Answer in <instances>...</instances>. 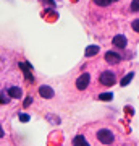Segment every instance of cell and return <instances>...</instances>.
Masks as SVG:
<instances>
[{
	"label": "cell",
	"mask_w": 139,
	"mask_h": 146,
	"mask_svg": "<svg viewBox=\"0 0 139 146\" xmlns=\"http://www.w3.org/2000/svg\"><path fill=\"white\" fill-rule=\"evenodd\" d=\"M120 60H121V55H120V54L113 52V50H108V52H105V62H107V63L117 65V63H120Z\"/></svg>",
	"instance_id": "6"
},
{
	"label": "cell",
	"mask_w": 139,
	"mask_h": 146,
	"mask_svg": "<svg viewBox=\"0 0 139 146\" xmlns=\"http://www.w3.org/2000/svg\"><path fill=\"white\" fill-rule=\"evenodd\" d=\"M8 96L13 98V99H20L21 96H23V91H21V88H18V86H10V88H8Z\"/></svg>",
	"instance_id": "8"
},
{
	"label": "cell",
	"mask_w": 139,
	"mask_h": 146,
	"mask_svg": "<svg viewBox=\"0 0 139 146\" xmlns=\"http://www.w3.org/2000/svg\"><path fill=\"white\" fill-rule=\"evenodd\" d=\"M112 44H113V47H117V49H125V47L128 46V39H126L123 34H117V36H113V39H112Z\"/></svg>",
	"instance_id": "4"
},
{
	"label": "cell",
	"mask_w": 139,
	"mask_h": 146,
	"mask_svg": "<svg viewBox=\"0 0 139 146\" xmlns=\"http://www.w3.org/2000/svg\"><path fill=\"white\" fill-rule=\"evenodd\" d=\"M131 28H133L136 33H139V20H133V21H131Z\"/></svg>",
	"instance_id": "15"
},
{
	"label": "cell",
	"mask_w": 139,
	"mask_h": 146,
	"mask_svg": "<svg viewBox=\"0 0 139 146\" xmlns=\"http://www.w3.org/2000/svg\"><path fill=\"white\" fill-rule=\"evenodd\" d=\"M133 78H134V72H129V73H126L123 78H121V81H120V83H121V86H128V84L131 83V80H133Z\"/></svg>",
	"instance_id": "11"
},
{
	"label": "cell",
	"mask_w": 139,
	"mask_h": 146,
	"mask_svg": "<svg viewBox=\"0 0 139 146\" xmlns=\"http://www.w3.org/2000/svg\"><path fill=\"white\" fill-rule=\"evenodd\" d=\"M112 2H117V0H112Z\"/></svg>",
	"instance_id": "19"
},
{
	"label": "cell",
	"mask_w": 139,
	"mask_h": 146,
	"mask_svg": "<svg viewBox=\"0 0 139 146\" xmlns=\"http://www.w3.org/2000/svg\"><path fill=\"white\" fill-rule=\"evenodd\" d=\"M89 81H91V75L89 73H82L81 76L76 80V88L79 91H84V89L89 86Z\"/></svg>",
	"instance_id": "3"
},
{
	"label": "cell",
	"mask_w": 139,
	"mask_h": 146,
	"mask_svg": "<svg viewBox=\"0 0 139 146\" xmlns=\"http://www.w3.org/2000/svg\"><path fill=\"white\" fill-rule=\"evenodd\" d=\"M92 2L99 7H108L110 3H112V0H92Z\"/></svg>",
	"instance_id": "13"
},
{
	"label": "cell",
	"mask_w": 139,
	"mask_h": 146,
	"mask_svg": "<svg viewBox=\"0 0 139 146\" xmlns=\"http://www.w3.org/2000/svg\"><path fill=\"white\" fill-rule=\"evenodd\" d=\"M10 99H7V96H5V93H2V104H7Z\"/></svg>",
	"instance_id": "18"
},
{
	"label": "cell",
	"mask_w": 139,
	"mask_h": 146,
	"mask_svg": "<svg viewBox=\"0 0 139 146\" xmlns=\"http://www.w3.org/2000/svg\"><path fill=\"white\" fill-rule=\"evenodd\" d=\"M131 10L139 11V0H133V2H131Z\"/></svg>",
	"instance_id": "14"
},
{
	"label": "cell",
	"mask_w": 139,
	"mask_h": 146,
	"mask_svg": "<svg viewBox=\"0 0 139 146\" xmlns=\"http://www.w3.org/2000/svg\"><path fill=\"white\" fill-rule=\"evenodd\" d=\"M73 146H91V145L86 141V138L82 135H78V136L73 138Z\"/></svg>",
	"instance_id": "9"
},
{
	"label": "cell",
	"mask_w": 139,
	"mask_h": 146,
	"mask_svg": "<svg viewBox=\"0 0 139 146\" xmlns=\"http://www.w3.org/2000/svg\"><path fill=\"white\" fill-rule=\"evenodd\" d=\"M18 119H20L21 122H29V115L28 114H20L18 115Z\"/></svg>",
	"instance_id": "16"
},
{
	"label": "cell",
	"mask_w": 139,
	"mask_h": 146,
	"mask_svg": "<svg viewBox=\"0 0 139 146\" xmlns=\"http://www.w3.org/2000/svg\"><path fill=\"white\" fill-rule=\"evenodd\" d=\"M99 50H100L99 46H89L88 49H86V57H94V55H97Z\"/></svg>",
	"instance_id": "10"
},
{
	"label": "cell",
	"mask_w": 139,
	"mask_h": 146,
	"mask_svg": "<svg viewBox=\"0 0 139 146\" xmlns=\"http://www.w3.org/2000/svg\"><path fill=\"white\" fill-rule=\"evenodd\" d=\"M99 81H100V84H103V86H113L115 81H117V76H115V73L112 72V70H105V72L100 73Z\"/></svg>",
	"instance_id": "1"
},
{
	"label": "cell",
	"mask_w": 139,
	"mask_h": 146,
	"mask_svg": "<svg viewBox=\"0 0 139 146\" xmlns=\"http://www.w3.org/2000/svg\"><path fill=\"white\" fill-rule=\"evenodd\" d=\"M39 94H41V98H44V99H52V98L55 96V91H53L50 86L42 84V86H39Z\"/></svg>",
	"instance_id": "5"
},
{
	"label": "cell",
	"mask_w": 139,
	"mask_h": 146,
	"mask_svg": "<svg viewBox=\"0 0 139 146\" xmlns=\"http://www.w3.org/2000/svg\"><path fill=\"white\" fill-rule=\"evenodd\" d=\"M97 140L102 143V145H112L115 141V135L107 128H102V130L97 131Z\"/></svg>",
	"instance_id": "2"
},
{
	"label": "cell",
	"mask_w": 139,
	"mask_h": 146,
	"mask_svg": "<svg viewBox=\"0 0 139 146\" xmlns=\"http://www.w3.org/2000/svg\"><path fill=\"white\" fill-rule=\"evenodd\" d=\"M18 65H20V68L24 70L26 80H28V81H34V76H32V73H31V63L29 62H20Z\"/></svg>",
	"instance_id": "7"
},
{
	"label": "cell",
	"mask_w": 139,
	"mask_h": 146,
	"mask_svg": "<svg viewBox=\"0 0 139 146\" xmlns=\"http://www.w3.org/2000/svg\"><path fill=\"white\" fill-rule=\"evenodd\" d=\"M99 99L103 101V102H107V101L113 99V94L112 93H102V94H99Z\"/></svg>",
	"instance_id": "12"
},
{
	"label": "cell",
	"mask_w": 139,
	"mask_h": 146,
	"mask_svg": "<svg viewBox=\"0 0 139 146\" xmlns=\"http://www.w3.org/2000/svg\"><path fill=\"white\" fill-rule=\"evenodd\" d=\"M32 102V98L31 96H28V98H26V101H24V107H29V104H31Z\"/></svg>",
	"instance_id": "17"
}]
</instances>
